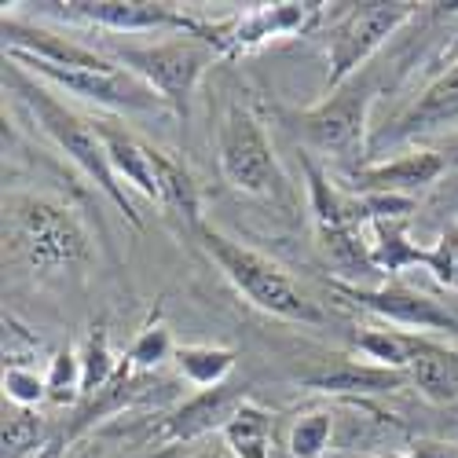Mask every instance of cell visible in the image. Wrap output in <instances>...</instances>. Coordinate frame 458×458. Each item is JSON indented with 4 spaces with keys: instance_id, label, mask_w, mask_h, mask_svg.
Returning <instances> with one entry per match:
<instances>
[{
    "instance_id": "cell-1",
    "label": "cell",
    "mask_w": 458,
    "mask_h": 458,
    "mask_svg": "<svg viewBox=\"0 0 458 458\" xmlns=\"http://www.w3.org/2000/svg\"><path fill=\"white\" fill-rule=\"evenodd\" d=\"M4 85L26 103V110L37 118V125L48 132V140L63 150V155L78 165L114 206H118V213L132 227H140L143 220H140V213H136V206L129 199L125 183L118 180V173H114V165H110V155H106V143H103L99 129L92 122H85L81 114H73L66 103H59L45 85H37L30 73L22 66H15L12 59L4 63Z\"/></svg>"
},
{
    "instance_id": "cell-14",
    "label": "cell",
    "mask_w": 458,
    "mask_h": 458,
    "mask_svg": "<svg viewBox=\"0 0 458 458\" xmlns=\"http://www.w3.org/2000/svg\"><path fill=\"white\" fill-rule=\"evenodd\" d=\"M458 118V63H451L440 78L418 96V103L403 114V118L381 132L370 147L377 150L381 143H396V140H407V136H418V132H429L437 125H447Z\"/></svg>"
},
{
    "instance_id": "cell-15",
    "label": "cell",
    "mask_w": 458,
    "mask_h": 458,
    "mask_svg": "<svg viewBox=\"0 0 458 458\" xmlns=\"http://www.w3.org/2000/svg\"><path fill=\"white\" fill-rule=\"evenodd\" d=\"M106 143V155H110V165L118 173L122 183H129L132 191H140L143 199L158 202L162 206V191H158V176H155V147L140 143L132 132L125 129H114L110 122H92Z\"/></svg>"
},
{
    "instance_id": "cell-13",
    "label": "cell",
    "mask_w": 458,
    "mask_h": 458,
    "mask_svg": "<svg viewBox=\"0 0 458 458\" xmlns=\"http://www.w3.org/2000/svg\"><path fill=\"white\" fill-rule=\"evenodd\" d=\"M242 403H246V386H232V381H224V386H213V389H199V396H191L183 407H176L165 418L162 437L180 444V440L209 437L216 429L224 433Z\"/></svg>"
},
{
    "instance_id": "cell-10",
    "label": "cell",
    "mask_w": 458,
    "mask_h": 458,
    "mask_svg": "<svg viewBox=\"0 0 458 458\" xmlns=\"http://www.w3.org/2000/svg\"><path fill=\"white\" fill-rule=\"evenodd\" d=\"M319 19H323V4H297V0H290V4L253 8L250 15H239L232 22L206 26V41L216 48V55H239L276 41V37L309 33L316 30Z\"/></svg>"
},
{
    "instance_id": "cell-24",
    "label": "cell",
    "mask_w": 458,
    "mask_h": 458,
    "mask_svg": "<svg viewBox=\"0 0 458 458\" xmlns=\"http://www.w3.org/2000/svg\"><path fill=\"white\" fill-rule=\"evenodd\" d=\"M41 440V418L30 407H4V458H26Z\"/></svg>"
},
{
    "instance_id": "cell-3",
    "label": "cell",
    "mask_w": 458,
    "mask_h": 458,
    "mask_svg": "<svg viewBox=\"0 0 458 458\" xmlns=\"http://www.w3.org/2000/svg\"><path fill=\"white\" fill-rule=\"evenodd\" d=\"M4 235L33 272L70 268L89 253V235L78 213L48 199H12L4 213Z\"/></svg>"
},
{
    "instance_id": "cell-30",
    "label": "cell",
    "mask_w": 458,
    "mask_h": 458,
    "mask_svg": "<svg viewBox=\"0 0 458 458\" xmlns=\"http://www.w3.org/2000/svg\"><path fill=\"white\" fill-rule=\"evenodd\" d=\"M199 458H239V454H235L232 447H227V444H224V447H216V451H202Z\"/></svg>"
},
{
    "instance_id": "cell-21",
    "label": "cell",
    "mask_w": 458,
    "mask_h": 458,
    "mask_svg": "<svg viewBox=\"0 0 458 458\" xmlns=\"http://www.w3.org/2000/svg\"><path fill=\"white\" fill-rule=\"evenodd\" d=\"M418 334H400V330H360L356 334V349L374 363V367H386V370H400L407 374L414 349H418Z\"/></svg>"
},
{
    "instance_id": "cell-16",
    "label": "cell",
    "mask_w": 458,
    "mask_h": 458,
    "mask_svg": "<svg viewBox=\"0 0 458 458\" xmlns=\"http://www.w3.org/2000/svg\"><path fill=\"white\" fill-rule=\"evenodd\" d=\"M407 377L426 400L458 407V349H444L437 341L422 337L407 367Z\"/></svg>"
},
{
    "instance_id": "cell-4",
    "label": "cell",
    "mask_w": 458,
    "mask_h": 458,
    "mask_svg": "<svg viewBox=\"0 0 458 458\" xmlns=\"http://www.w3.org/2000/svg\"><path fill=\"white\" fill-rule=\"evenodd\" d=\"M129 73L143 85H150L165 106L176 110V118L187 122L191 114V96H195V85L202 81L206 66L216 59V48L206 41V37L191 33V37H176V41H158V45H125L114 52Z\"/></svg>"
},
{
    "instance_id": "cell-6",
    "label": "cell",
    "mask_w": 458,
    "mask_h": 458,
    "mask_svg": "<svg viewBox=\"0 0 458 458\" xmlns=\"http://www.w3.org/2000/svg\"><path fill=\"white\" fill-rule=\"evenodd\" d=\"M414 15V4H356L345 19L330 30V45H327V89H341L352 81V73L389 41V37Z\"/></svg>"
},
{
    "instance_id": "cell-26",
    "label": "cell",
    "mask_w": 458,
    "mask_h": 458,
    "mask_svg": "<svg viewBox=\"0 0 458 458\" xmlns=\"http://www.w3.org/2000/svg\"><path fill=\"white\" fill-rule=\"evenodd\" d=\"M426 268L437 276L440 286L458 290V227H447L440 235V242L433 250H426Z\"/></svg>"
},
{
    "instance_id": "cell-31",
    "label": "cell",
    "mask_w": 458,
    "mask_h": 458,
    "mask_svg": "<svg viewBox=\"0 0 458 458\" xmlns=\"http://www.w3.org/2000/svg\"><path fill=\"white\" fill-rule=\"evenodd\" d=\"M389 458H411V454H389Z\"/></svg>"
},
{
    "instance_id": "cell-29",
    "label": "cell",
    "mask_w": 458,
    "mask_h": 458,
    "mask_svg": "<svg viewBox=\"0 0 458 458\" xmlns=\"http://www.w3.org/2000/svg\"><path fill=\"white\" fill-rule=\"evenodd\" d=\"M411 458H458V444H447V440H418L411 447Z\"/></svg>"
},
{
    "instance_id": "cell-27",
    "label": "cell",
    "mask_w": 458,
    "mask_h": 458,
    "mask_svg": "<svg viewBox=\"0 0 458 458\" xmlns=\"http://www.w3.org/2000/svg\"><path fill=\"white\" fill-rule=\"evenodd\" d=\"M4 396L15 407H33L48 396V386L30 367H4Z\"/></svg>"
},
{
    "instance_id": "cell-12",
    "label": "cell",
    "mask_w": 458,
    "mask_h": 458,
    "mask_svg": "<svg viewBox=\"0 0 458 458\" xmlns=\"http://www.w3.org/2000/svg\"><path fill=\"white\" fill-rule=\"evenodd\" d=\"M447 169V158L437 150H414V155L393 158V162H377V165H360L349 183L352 195H403L414 199V191H422L437 183Z\"/></svg>"
},
{
    "instance_id": "cell-19",
    "label": "cell",
    "mask_w": 458,
    "mask_h": 458,
    "mask_svg": "<svg viewBox=\"0 0 458 458\" xmlns=\"http://www.w3.org/2000/svg\"><path fill=\"white\" fill-rule=\"evenodd\" d=\"M224 444L232 447L239 458H268V447H272V414L246 400L239 407V414L227 422Z\"/></svg>"
},
{
    "instance_id": "cell-2",
    "label": "cell",
    "mask_w": 458,
    "mask_h": 458,
    "mask_svg": "<svg viewBox=\"0 0 458 458\" xmlns=\"http://www.w3.org/2000/svg\"><path fill=\"white\" fill-rule=\"evenodd\" d=\"M199 242L202 250L216 260V268L227 276L239 293H246L260 312L290 319V323H323V312L316 309V301H309V293L297 290V283L279 268L276 260H268L264 253L227 239L216 227H199Z\"/></svg>"
},
{
    "instance_id": "cell-20",
    "label": "cell",
    "mask_w": 458,
    "mask_h": 458,
    "mask_svg": "<svg viewBox=\"0 0 458 458\" xmlns=\"http://www.w3.org/2000/svg\"><path fill=\"white\" fill-rule=\"evenodd\" d=\"M180 374L199 389L224 386L227 374L235 370V352L232 349H216V345H180L173 352Z\"/></svg>"
},
{
    "instance_id": "cell-5",
    "label": "cell",
    "mask_w": 458,
    "mask_h": 458,
    "mask_svg": "<svg viewBox=\"0 0 458 458\" xmlns=\"http://www.w3.org/2000/svg\"><path fill=\"white\" fill-rule=\"evenodd\" d=\"M216 155H220V173L235 191L246 195H283L286 176L279 169V158L264 136L253 110L232 103L216 132Z\"/></svg>"
},
{
    "instance_id": "cell-11",
    "label": "cell",
    "mask_w": 458,
    "mask_h": 458,
    "mask_svg": "<svg viewBox=\"0 0 458 458\" xmlns=\"http://www.w3.org/2000/svg\"><path fill=\"white\" fill-rule=\"evenodd\" d=\"M334 290L341 297L363 304V309H370L374 316L411 327V330H458V319L429 293H418L407 286H374L370 290V286H352V283H334Z\"/></svg>"
},
{
    "instance_id": "cell-9",
    "label": "cell",
    "mask_w": 458,
    "mask_h": 458,
    "mask_svg": "<svg viewBox=\"0 0 458 458\" xmlns=\"http://www.w3.org/2000/svg\"><path fill=\"white\" fill-rule=\"evenodd\" d=\"M41 15L66 19V22H89L110 33H150V30H180L206 37V26L187 19L169 4H150V0H70V4H37Z\"/></svg>"
},
{
    "instance_id": "cell-8",
    "label": "cell",
    "mask_w": 458,
    "mask_h": 458,
    "mask_svg": "<svg viewBox=\"0 0 458 458\" xmlns=\"http://www.w3.org/2000/svg\"><path fill=\"white\" fill-rule=\"evenodd\" d=\"M374 89L370 85H341L334 89L330 99H323L319 106L304 110L297 118V132L301 140L316 147L319 155H337V158H352L363 147V132H367V110H370Z\"/></svg>"
},
{
    "instance_id": "cell-23",
    "label": "cell",
    "mask_w": 458,
    "mask_h": 458,
    "mask_svg": "<svg viewBox=\"0 0 458 458\" xmlns=\"http://www.w3.org/2000/svg\"><path fill=\"white\" fill-rule=\"evenodd\" d=\"M330 433H334V418L327 411L304 414L290 429V454L293 458H323L330 447Z\"/></svg>"
},
{
    "instance_id": "cell-25",
    "label": "cell",
    "mask_w": 458,
    "mask_h": 458,
    "mask_svg": "<svg viewBox=\"0 0 458 458\" xmlns=\"http://www.w3.org/2000/svg\"><path fill=\"white\" fill-rule=\"evenodd\" d=\"M45 386H48V400L52 403H73L78 400V393H81V356L73 349L55 352Z\"/></svg>"
},
{
    "instance_id": "cell-18",
    "label": "cell",
    "mask_w": 458,
    "mask_h": 458,
    "mask_svg": "<svg viewBox=\"0 0 458 458\" xmlns=\"http://www.w3.org/2000/svg\"><path fill=\"white\" fill-rule=\"evenodd\" d=\"M155 176H158V191H162V206H169L176 216H183L199 232L202 227V199H199L195 176L158 147H155Z\"/></svg>"
},
{
    "instance_id": "cell-22",
    "label": "cell",
    "mask_w": 458,
    "mask_h": 458,
    "mask_svg": "<svg viewBox=\"0 0 458 458\" xmlns=\"http://www.w3.org/2000/svg\"><path fill=\"white\" fill-rule=\"evenodd\" d=\"M118 370H122V363L114 360V352H110V345H106V334L96 330V334L89 337L85 352H81V393H85V396L103 393Z\"/></svg>"
},
{
    "instance_id": "cell-28",
    "label": "cell",
    "mask_w": 458,
    "mask_h": 458,
    "mask_svg": "<svg viewBox=\"0 0 458 458\" xmlns=\"http://www.w3.org/2000/svg\"><path fill=\"white\" fill-rule=\"evenodd\" d=\"M173 352V337L165 327H150L143 330L136 341H132V349H129V363H136L140 370H150V367H158L162 360H169Z\"/></svg>"
},
{
    "instance_id": "cell-17",
    "label": "cell",
    "mask_w": 458,
    "mask_h": 458,
    "mask_svg": "<svg viewBox=\"0 0 458 458\" xmlns=\"http://www.w3.org/2000/svg\"><path fill=\"white\" fill-rule=\"evenodd\" d=\"M407 374L400 370H386V367H374V363H352V360H337L323 370H312L304 377L309 389L319 393H389L407 386Z\"/></svg>"
},
{
    "instance_id": "cell-7",
    "label": "cell",
    "mask_w": 458,
    "mask_h": 458,
    "mask_svg": "<svg viewBox=\"0 0 458 458\" xmlns=\"http://www.w3.org/2000/svg\"><path fill=\"white\" fill-rule=\"evenodd\" d=\"M15 66H22L30 78H45L73 96H81L89 103H99V106H110V110H136V114H147V110H158L165 106V99L143 85L136 73H129L125 66H114V63H103V66H52V63H37V59H26V55H8Z\"/></svg>"
}]
</instances>
